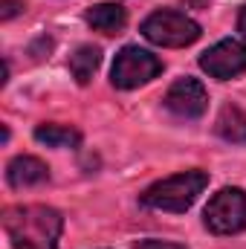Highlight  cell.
<instances>
[{"label":"cell","mask_w":246,"mask_h":249,"mask_svg":"<svg viewBox=\"0 0 246 249\" xmlns=\"http://www.w3.org/2000/svg\"><path fill=\"white\" fill-rule=\"evenodd\" d=\"M23 9V0H0V20H12Z\"/></svg>","instance_id":"cell-13"},{"label":"cell","mask_w":246,"mask_h":249,"mask_svg":"<svg viewBox=\"0 0 246 249\" xmlns=\"http://www.w3.org/2000/svg\"><path fill=\"white\" fill-rule=\"evenodd\" d=\"M133 249H185L183 244H171V241H139Z\"/></svg>","instance_id":"cell-14"},{"label":"cell","mask_w":246,"mask_h":249,"mask_svg":"<svg viewBox=\"0 0 246 249\" xmlns=\"http://www.w3.org/2000/svg\"><path fill=\"white\" fill-rule=\"evenodd\" d=\"M165 107L171 113L183 116V119H197L209 107V93H206V87L197 78H188L185 75L180 81H174L171 90L165 93Z\"/></svg>","instance_id":"cell-7"},{"label":"cell","mask_w":246,"mask_h":249,"mask_svg":"<svg viewBox=\"0 0 246 249\" xmlns=\"http://www.w3.org/2000/svg\"><path fill=\"white\" fill-rule=\"evenodd\" d=\"M35 139L50 145V148H75L81 142V133L70 124H38Z\"/></svg>","instance_id":"cell-12"},{"label":"cell","mask_w":246,"mask_h":249,"mask_svg":"<svg viewBox=\"0 0 246 249\" xmlns=\"http://www.w3.org/2000/svg\"><path fill=\"white\" fill-rule=\"evenodd\" d=\"M87 23L105 35H116L122 32L124 23H127V12H124L119 3H99L87 12Z\"/></svg>","instance_id":"cell-9"},{"label":"cell","mask_w":246,"mask_h":249,"mask_svg":"<svg viewBox=\"0 0 246 249\" xmlns=\"http://www.w3.org/2000/svg\"><path fill=\"white\" fill-rule=\"evenodd\" d=\"M142 35L157 47L177 50V47H188L200 38V26L183 12L159 9V12H154L142 20Z\"/></svg>","instance_id":"cell-3"},{"label":"cell","mask_w":246,"mask_h":249,"mask_svg":"<svg viewBox=\"0 0 246 249\" xmlns=\"http://www.w3.org/2000/svg\"><path fill=\"white\" fill-rule=\"evenodd\" d=\"M238 29H241V35L246 38V6L241 9V18H238Z\"/></svg>","instance_id":"cell-15"},{"label":"cell","mask_w":246,"mask_h":249,"mask_svg":"<svg viewBox=\"0 0 246 249\" xmlns=\"http://www.w3.org/2000/svg\"><path fill=\"white\" fill-rule=\"evenodd\" d=\"M200 70L209 72L211 78H220V81L246 72V44L235 41V38L214 44L211 50H206L200 55Z\"/></svg>","instance_id":"cell-6"},{"label":"cell","mask_w":246,"mask_h":249,"mask_svg":"<svg viewBox=\"0 0 246 249\" xmlns=\"http://www.w3.org/2000/svg\"><path fill=\"white\" fill-rule=\"evenodd\" d=\"M99 64H102V50L87 44V47H78V50L72 53V58H70V72L75 75L78 84H87V81L93 78V72L99 70Z\"/></svg>","instance_id":"cell-11"},{"label":"cell","mask_w":246,"mask_h":249,"mask_svg":"<svg viewBox=\"0 0 246 249\" xmlns=\"http://www.w3.org/2000/svg\"><path fill=\"white\" fill-rule=\"evenodd\" d=\"M162 72V61L139 47H124L122 53L116 55L113 70H110V81L119 90H133L139 84H148L151 78H157Z\"/></svg>","instance_id":"cell-5"},{"label":"cell","mask_w":246,"mask_h":249,"mask_svg":"<svg viewBox=\"0 0 246 249\" xmlns=\"http://www.w3.org/2000/svg\"><path fill=\"white\" fill-rule=\"evenodd\" d=\"M206 186H209V174L200 171V168H191V171H183V174H174V177H165V180L154 183L151 188L142 191L139 200L148 209L180 214V212L194 206V200L203 194Z\"/></svg>","instance_id":"cell-2"},{"label":"cell","mask_w":246,"mask_h":249,"mask_svg":"<svg viewBox=\"0 0 246 249\" xmlns=\"http://www.w3.org/2000/svg\"><path fill=\"white\" fill-rule=\"evenodd\" d=\"M47 177H50L47 162L38 160V157H26V154L15 157V160L9 162V168H6V180H9L12 188L41 186V183H47Z\"/></svg>","instance_id":"cell-8"},{"label":"cell","mask_w":246,"mask_h":249,"mask_svg":"<svg viewBox=\"0 0 246 249\" xmlns=\"http://www.w3.org/2000/svg\"><path fill=\"white\" fill-rule=\"evenodd\" d=\"M214 130L226 139V142H246V113L235 105H226L217 113Z\"/></svg>","instance_id":"cell-10"},{"label":"cell","mask_w":246,"mask_h":249,"mask_svg":"<svg viewBox=\"0 0 246 249\" xmlns=\"http://www.w3.org/2000/svg\"><path fill=\"white\" fill-rule=\"evenodd\" d=\"M203 220L209 226V232L214 235H235V232H244L246 229V191L241 188H220L206 212H203Z\"/></svg>","instance_id":"cell-4"},{"label":"cell","mask_w":246,"mask_h":249,"mask_svg":"<svg viewBox=\"0 0 246 249\" xmlns=\"http://www.w3.org/2000/svg\"><path fill=\"white\" fill-rule=\"evenodd\" d=\"M3 229L12 249H58L64 217L50 206H15L6 212Z\"/></svg>","instance_id":"cell-1"}]
</instances>
